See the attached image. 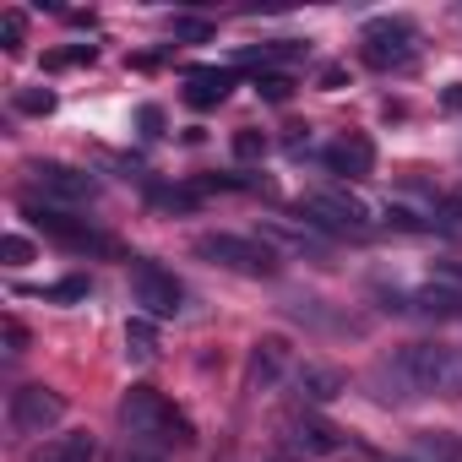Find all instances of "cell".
Segmentation results:
<instances>
[{
	"instance_id": "6da1fadb",
	"label": "cell",
	"mask_w": 462,
	"mask_h": 462,
	"mask_svg": "<svg viewBox=\"0 0 462 462\" xmlns=\"http://www.w3.org/2000/svg\"><path fill=\"white\" fill-rule=\"evenodd\" d=\"M120 430H125V440L136 446V451H163V446H190L196 440V430H190V419L158 392V386H131L125 397H120Z\"/></svg>"
},
{
	"instance_id": "7a4b0ae2",
	"label": "cell",
	"mask_w": 462,
	"mask_h": 462,
	"mask_svg": "<svg viewBox=\"0 0 462 462\" xmlns=\"http://www.w3.org/2000/svg\"><path fill=\"white\" fill-rule=\"evenodd\" d=\"M392 370L408 386V397H462V354L457 348L413 343L392 359Z\"/></svg>"
},
{
	"instance_id": "3957f363",
	"label": "cell",
	"mask_w": 462,
	"mask_h": 462,
	"mask_svg": "<svg viewBox=\"0 0 462 462\" xmlns=\"http://www.w3.org/2000/svg\"><path fill=\"white\" fill-rule=\"evenodd\" d=\"M23 212H28V223L39 228L44 240L66 245V251H98V256H120V240L98 235V228H93V223H82V217H66V212H55V207H39V201H28Z\"/></svg>"
},
{
	"instance_id": "277c9868",
	"label": "cell",
	"mask_w": 462,
	"mask_h": 462,
	"mask_svg": "<svg viewBox=\"0 0 462 462\" xmlns=\"http://www.w3.org/2000/svg\"><path fill=\"white\" fill-rule=\"evenodd\" d=\"M196 256H207V262H217L228 273H245V278H273L278 273V256L262 240H240V235H201Z\"/></svg>"
},
{
	"instance_id": "5b68a950",
	"label": "cell",
	"mask_w": 462,
	"mask_h": 462,
	"mask_svg": "<svg viewBox=\"0 0 462 462\" xmlns=\"http://www.w3.org/2000/svg\"><path fill=\"white\" fill-rule=\"evenodd\" d=\"M413 23H402V17H375V23H365V66H375V71H408L413 66Z\"/></svg>"
},
{
	"instance_id": "8992f818",
	"label": "cell",
	"mask_w": 462,
	"mask_h": 462,
	"mask_svg": "<svg viewBox=\"0 0 462 462\" xmlns=\"http://www.w3.org/2000/svg\"><path fill=\"white\" fill-rule=\"evenodd\" d=\"M131 294H136V305H142L152 321L180 316V305H185L180 278H174V273H163L158 262H136V256H131Z\"/></svg>"
},
{
	"instance_id": "52a82bcc",
	"label": "cell",
	"mask_w": 462,
	"mask_h": 462,
	"mask_svg": "<svg viewBox=\"0 0 462 462\" xmlns=\"http://www.w3.org/2000/svg\"><path fill=\"white\" fill-rule=\"evenodd\" d=\"M6 419H12L17 435H44V430H55V424L66 419V397H60L55 386H39V381H33V386H17Z\"/></svg>"
},
{
	"instance_id": "ba28073f",
	"label": "cell",
	"mask_w": 462,
	"mask_h": 462,
	"mask_svg": "<svg viewBox=\"0 0 462 462\" xmlns=\"http://www.w3.org/2000/svg\"><path fill=\"white\" fill-rule=\"evenodd\" d=\"M305 212H310V223H321V228H337V235H365L370 228V207L354 196V190H310L305 201H300Z\"/></svg>"
},
{
	"instance_id": "9c48e42d",
	"label": "cell",
	"mask_w": 462,
	"mask_h": 462,
	"mask_svg": "<svg viewBox=\"0 0 462 462\" xmlns=\"http://www.w3.org/2000/svg\"><path fill=\"white\" fill-rule=\"evenodd\" d=\"M28 174H33V185H39L44 196H60V201H88V196L98 190L93 174L66 169V163H28Z\"/></svg>"
},
{
	"instance_id": "30bf717a",
	"label": "cell",
	"mask_w": 462,
	"mask_h": 462,
	"mask_svg": "<svg viewBox=\"0 0 462 462\" xmlns=\"http://www.w3.org/2000/svg\"><path fill=\"white\" fill-rule=\"evenodd\" d=\"M327 169L343 174V180H365V174H375V142L359 136V131L337 136V142L327 147Z\"/></svg>"
},
{
	"instance_id": "8fae6325",
	"label": "cell",
	"mask_w": 462,
	"mask_h": 462,
	"mask_svg": "<svg viewBox=\"0 0 462 462\" xmlns=\"http://www.w3.org/2000/svg\"><path fill=\"white\" fill-rule=\"evenodd\" d=\"M289 446L310 462V457H332L337 446H343V430H332V424H321V419H310V413H294L289 419Z\"/></svg>"
},
{
	"instance_id": "7c38bea8",
	"label": "cell",
	"mask_w": 462,
	"mask_h": 462,
	"mask_svg": "<svg viewBox=\"0 0 462 462\" xmlns=\"http://www.w3.org/2000/svg\"><path fill=\"white\" fill-rule=\"evenodd\" d=\"M283 365H289V337H262V343L251 348V365H245V392L273 386V381L283 375Z\"/></svg>"
},
{
	"instance_id": "4fadbf2b",
	"label": "cell",
	"mask_w": 462,
	"mask_h": 462,
	"mask_svg": "<svg viewBox=\"0 0 462 462\" xmlns=\"http://www.w3.org/2000/svg\"><path fill=\"white\" fill-rule=\"evenodd\" d=\"M228 88H235V71H217V66H196L185 77V104L190 109H217L228 98Z\"/></svg>"
},
{
	"instance_id": "5bb4252c",
	"label": "cell",
	"mask_w": 462,
	"mask_h": 462,
	"mask_svg": "<svg viewBox=\"0 0 462 462\" xmlns=\"http://www.w3.org/2000/svg\"><path fill=\"white\" fill-rule=\"evenodd\" d=\"M93 457H98V440L88 430L55 435V440H44V451H33V462H93Z\"/></svg>"
},
{
	"instance_id": "9a60e30c",
	"label": "cell",
	"mask_w": 462,
	"mask_h": 462,
	"mask_svg": "<svg viewBox=\"0 0 462 462\" xmlns=\"http://www.w3.org/2000/svg\"><path fill=\"white\" fill-rule=\"evenodd\" d=\"M343 392V375L337 370H327V365H305L300 370V397L305 402H332Z\"/></svg>"
},
{
	"instance_id": "2e32d148",
	"label": "cell",
	"mask_w": 462,
	"mask_h": 462,
	"mask_svg": "<svg viewBox=\"0 0 462 462\" xmlns=\"http://www.w3.org/2000/svg\"><path fill=\"white\" fill-rule=\"evenodd\" d=\"M125 354H131V359H152V354H158L152 316H131V321H125Z\"/></svg>"
},
{
	"instance_id": "e0dca14e",
	"label": "cell",
	"mask_w": 462,
	"mask_h": 462,
	"mask_svg": "<svg viewBox=\"0 0 462 462\" xmlns=\"http://www.w3.org/2000/svg\"><path fill=\"white\" fill-rule=\"evenodd\" d=\"M23 44H28V12L6 6V12H0V50H6V55H23Z\"/></svg>"
},
{
	"instance_id": "ac0fdd59",
	"label": "cell",
	"mask_w": 462,
	"mask_h": 462,
	"mask_svg": "<svg viewBox=\"0 0 462 462\" xmlns=\"http://www.w3.org/2000/svg\"><path fill=\"white\" fill-rule=\"evenodd\" d=\"M196 201H201L196 185H152V207H163V212H190Z\"/></svg>"
},
{
	"instance_id": "d6986e66",
	"label": "cell",
	"mask_w": 462,
	"mask_h": 462,
	"mask_svg": "<svg viewBox=\"0 0 462 462\" xmlns=\"http://www.w3.org/2000/svg\"><path fill=\"white\" fill-rule=\"evenodd\" d=\"M98 50L93 44H71V50H50L44 55V71H71V66H93Z\"/></svg>"
},
{
	"instance_id": "ffe728a7",
	"label": "cell",
	"mask_w": 462,
	"mask_h": 462,
	"mask_svg": "<svg viewBox=\"0 0 462 462\" xmlns=\"http://www.w3.org/2000/svg\"><path fill=\"white\" fill-rule=\"evenodd\" d=\"M39 300H55V305H71V300H88V278H60V283H44V289H28Z\"/></svg>"
},
{
	"instance_id": "44dd1931",
	"label": "cell",
	"mask_w": 462,
	"mask_h": 462,
	"mask_svg": "<svg viewBox=\"0 0 462 462\" xmlns=\"http://www.w3.org/2000/svg\"><path fill=\"white\" fill-rule=\"evenodd\" d=\"M12 104H17L23 115H55V93H50V88H23Z\"/></svg>"
},
{
	"instance_id": "7402d4cb",
	"label": "cell",
	"mask_w": 462,
	"mask_h": 462,
	"mask_svg": "<svg viewBox=\"0 0 462 462\" xmlns=\"http://www.w3.org/2000/svg\"><path fill=\"white\" fill-rule=\"evenodd\" d=\"M256 93H262V98H273V104H289L294 82H289L283 71H262V77H256Z\"/></svg>"
},
{
	"instance_id": "603a6c76",
	"label": "cell",
	"mask_w": 462,
	"mask_h": 462,
	"mask_svg": "<svg viewBox=\"0 0 462 462\" xmlns=\"http://www.w3.org/2000/svg\"><path fill=\"white\" fill-rule=\"evenodd\" d=\"M430 289H440V294H451V300H462V267H451V262H440V267H430Z\"/></svg>"
},
{
	"instance_id": "cb8c5ba5",
	"label": "cell",
	"mask_w": 462,
	"mask_h": 462,
	"mask_svg": "<svg viewBox=\"0 0 462 462\" xmlns=\"http://www.w3.org/2000/svg\"><path fill=\"white\" fill-rule=\"evenodd\" d=\"M0 262H6V267H28L33 262V245L23 235H6V240H0Z\"/></svg>"
},
{
	"instance_id": "d4e9b609",
	"label": "cell",
	"mask_w": 462,
	"mask_h": 462,
	"mask_svg": "<svg viewBox=\"0 0 462 462\" xmlns=\"http://www.w3.org/2000/svg\"><path fill=\"white\" fill-rule=\"evenodd\" d=\"M169 28H174V39H190V44H207V39H212V28H207L201 17H174Z\"/></svg>"
},
{
	"instance_id": "484cf974",
	"label": "cell",
	"mask_w": 462,
	"mask_h": 462,
	"mask_svg": "<svg viewBox=\"0 0 462 462\" xmlns=\"http://www.w3.org/2000/svg\"><path fill=\"white\" fill-rule=\"evenodd\" d=\"M235 152H240V158H262V152H267V136H262V131H240V136H235Z\"/></svg>"
},
{
	"instance_id": "4316f807",
	"label": "cell",
	"mask_w": 462,
	"mask_h": 462,
	"mask_svg": "<svg viewBox=\"0 0 462 462\" xmlns=\"http://www.w3.org/2000/svg\"><path fill=\"white\" fill-rule=\"evenodd\" d=\"M0 332H6V348H12V354H23V348H28V327H23L17 316H6V321H0Z\"/></svg>"
},
{
	"instance_id": "83f0119b",
	"label": "cell",
	"mask_w": 462,
	"mask_h": 462,
	"mask_svg": "<svg viewBox=\"0 0 462 462\" xmlns=\"http://www.w3.org/2000/svg\"><path fill=\"white\" fill-rule=\"evenodd\" d=\"M440 104H446V109H457V115H462V82H451V88H446V93H440Z\"/></svg>"
},
{
	"instance_id": "f1b7e54d",
	"label": "cell",
	"mask_w": 462,
	"mask_h": 462,
	"mask_svg": "<svg viewBox=\"0 0 462 462\" xmlns=\"http://www.w3.org/2000/svg\"><path fill=\"white\" fill-rule=\"evenodd\" d=\"M142 125H147V131H152V136H158V125H163V115H158V109H152V104H147V109H142Z\"/></svg>"
},
{
	"instance_id": "f546056e",
	"label": "cell",
	"mask_w": 462,
	"mask_h": 462,
	"mask_svg": "<svg viewBox=\"0 0 462 462\" xmlns=\"http://www.w3.org/2000/svg\"><path fill=\"white\" fill-rule=\"evenodd\" d=\"M131 462H158V457H152V451H136V457H131Z\"/></svg>"
}]
</instances>
